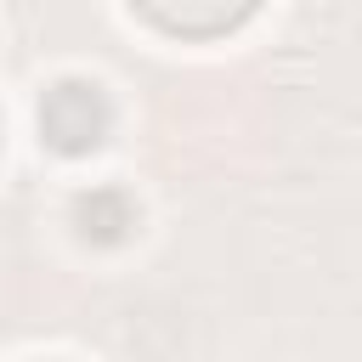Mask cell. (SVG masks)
I'll return each mask as SVG.
<instances>
[{"label":"cell","instance_id":"obj_1","mask_svg":"<svg viewBox=\"0 0 362 362\" xmlns=\"http://www.w3.org/2000/svg\"><path fill=\"white\" fill-rule=\"evenodd\" d=\"M40 130H45L62 153L96 147L102 130H107V102H102V90L85 85V79H62V85L40 102Z\"/></svg>","mask_w":362,"mask_h":362}]
</instances>
